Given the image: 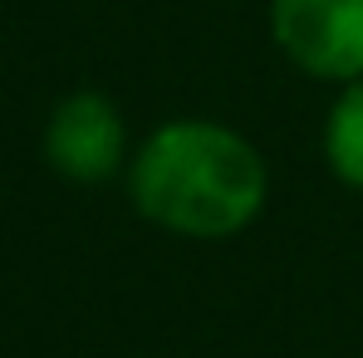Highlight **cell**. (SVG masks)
I'll use <instances>...</instances> for the list:
<instances>
[{
  "label": "cell",
  "mask_w": 363,
  "mask_h": 358,
  "mask_svg": "<svg viewBox=\"0 0 363 358\" xmlns=\"http://www.w3.org/2000/svg\"><path fill=\"white\" fill-rule=\"evenodd\" d=\"M123 152H128V128H123V113L113 108L108 94H94V89L69 94L50 113L45 157L60 177L99 186L123 167Z\"/></svg>",
  "instance_id": "cell-3"
},
{
  "label": "cell",
  "mask_w": 363,
  "mask_h": 358,
  "mask_svg": "<svg viewBox=\"0 0 363 358\" xmlns=\"http://www.w3.org/2000/svg\"><path fill=\"white\" fill-rule=\"evenodd\" d=\"M128 191L143 221L191 240H226L265 211V162L236 128L177 118L133 152Z\"/></svg>",
  "instance_id": "cell-1"
},
{
  "label": "cell",
  "mask_w": 363,
  "mask_h": 358,
  "mask_svg": "<svg viewBox=\"0 0 363 358\" xmlns=\"http://www.w3.org/2000/svg\"><path fill=\"white\" fill-rule=\"evenodd\" d=\"M324 157L344 186L363 191V79L344 84L324 123Z\"/></svg>",
  "instance_id": "cell-4"
},
{
  "label": "cell",
  "mask_w": 363,
  "mask_h": 358,
  "mask_svg": "<svg viewBox=\"0 0 363 358\" xmlns=\"http://www.w3.org/2000/svg\"><path fill=\"white\" fill-rule=\"evenodd\" d=\"M270 35L314 79H363V0H270Z\"/></svg>",
  "instance_id": "cell-2"
}]
</instances>
